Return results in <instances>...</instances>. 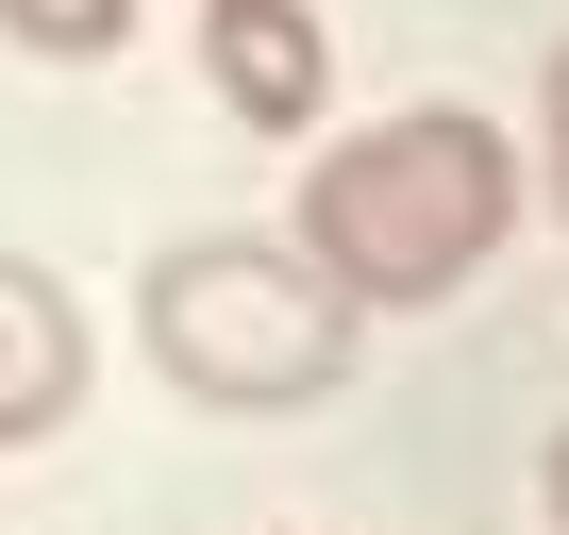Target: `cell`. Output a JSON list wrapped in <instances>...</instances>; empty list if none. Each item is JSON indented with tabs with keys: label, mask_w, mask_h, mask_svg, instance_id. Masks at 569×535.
<instances>
[{
	"label": "cell",
	"mask_w": 569,
	"mask_h": 535,
	"mask_svg": "<svg viewBox=\"0 0 569 535\" xmlns=\"http://www.w3.org/2000/svg\"><path fill=\"white\" fill-rule=\"evenodd\" d=\"M502 218H519V151L469 101L369 118V134H336L302 168V251H319L336 302H452L469 268L502 251Z\"/></svg>",
	"instance_id": "obj_1"
},
{
	"label": "cell",
	"mask_w": 569,
	"mask_h": 535,
	"mask_svg": "<svg viewBox=\"0 0 569 535\" xmlns=\"http://www.w3.org/2000/svg\"><path fill=\"white\" fill-rule=\"evenodd\" d=\"M151 369L218 418H284L352 369V302L319 285V251H268V234H184L151 268Z\"/></svg>",
	"instance_id": "obj_2"
},
{
	"label": "cell",
	"mask_w": 569,
	"mask_h": 535,
	"mask_svg": "<svg viewBox=\"0 0 569 535\" xmlns=\"http://www.w3.org/2000/svg\"><path fill=\"white\" fill-rule=\"evenodd\" d=\"M201 68H218V101H234L251 134H302V118L336 101V51H319L302 0H201Z\"/></svg>",
	"instance_id": "obj_3"
},
{
	"label": "cell",
	"mask_w": 569,
	"mask_h": 535,
	"mask_svg": "<svg viewBox=\"0 0 569 535\" xmlns=\"http://www.w3.org/2000/svg\"><path fill=\"white\" fill-rule=\"evenodd\" d=\"M84 402V319H68V285H51V268H18V251H0V452H18V435H51Z\"/></svg>",
	"instance_id": "obj_4"
},
{
	"label": "cell",
	"mask_w": 569,
	"mask_h": 535,
	"mask_svg": "<svg viewBox=\"0 0 569 535\" xmlns=\"http://www.w3.org/2000/svg\"><path fill=\"white\" fill-rule=\"evenodd\" d=\"M0 34H18V51H118L134 0H0Z\"/></svg>",
	"instance_id": "obj_5"
},
{
	"label": "cell",
	"mask_w": 569,
	"mask_h": 535,
	"mask_svg": "<svg viewBox=\"0 0 569 535\" xmlns=\"http://www.w3.org/2000/svg\"><path fill=\"white\" fill-rule=\"evenodd\" d=\"M536 118H552V201H569V51H552V84H536Z\"/></svg>",
	"instance_id": "obj_6"
},
{
	"label": "cell",
	"mask_w": 569,
	"mask_h": 535,
	"mask_svg": "<svg viewBox=\"0 0 569 535\" xmlns=\"http://www.w3.org/2000/svg\"><path fill=\"white\" fill-rule=\"evenodd\" d=\"M552 535H569V435H552Z\"/></svg>",
	"instance_id": "obj_7"
}]
</instances>
